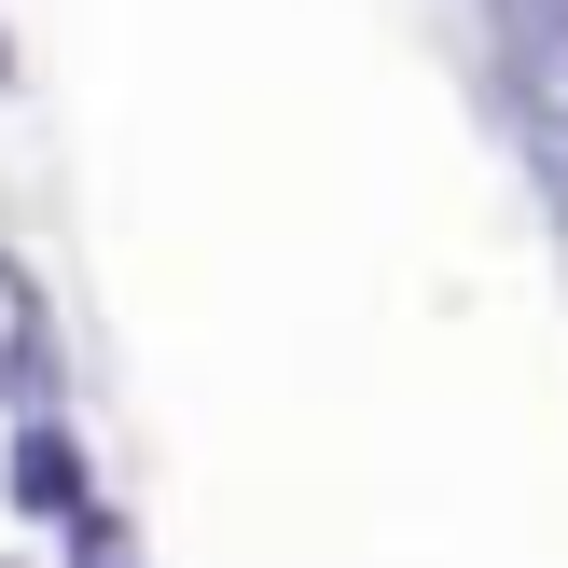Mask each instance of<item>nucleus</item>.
<instances>
[{"label":"nucleus","instance_id":"obj_3","mask_svg":"<svg viewBox=\"0 0 568 568\" xmlns=\"http://www.w3.org/2000/svg\"><path fill=\"white\" fill-rule=\"evenodd\" d=\"M527 125H541V139H568V14L527 42Z\"/></svg>","mask_w":568,"mask_h":568},{"label":"nucleus","instance_id":"obj_1","mask_svg":"<svg viewBox=\"0 0 568 568\" xmlns=\"http://www.w3.org/2000/svg\"><path fill=\"white\" fill-rule=\"evenodd\" d=\"M0 486H14V514H28V527H83V514H98V458H83L70 403H55V416H14V444H0Z\"/></svg>","mask_w":568,"mask_h":568},{"label":"nucleus","instance_id":"obj_4","mask_svg":"<svg viewBox=\"0 0 568 568\" xmlns=\"http://www.w3.org/2000/svg\"><path fill=\"white\" fill-rule=\"evenodd\" d=\"M55 541H70V568H139V527L111 514V499H98L83 527H55Z\"/></svg>","mask_w":568,"mask_h":568},{"label":"nucleus","instance_id":"obj_6","mask_svg":"<svg viewBox=\"0 0 568 568\" xmlns=\"http://www.w3.org/2000/svg\"><path fill=\"white\" fill-rule=\"evenodd\" d=\"M0 568H14V555H0Z\"/></svg>","mask_w":568,"mask_h":568},{"label":"nucleus","instance_id":"obj_2","mask_svg":"<svg viewBox=\"0 0 568 568\" xmlns=\"http://www.w3.org/2000/svg\"><path fill=\"white\" fill-rule=\"evenodd\" d=\"M0 403L55 416V305H42V277H28V250H0Z\"/></svg>","mask_w":568,"mask_h":568},{"label":"nucleus","instance_id":"obj_5","mask_svg":"<svg viewBox=\"0 0 568 568\" xmlns=\"http://www.w3.org/2000/svg\"><path fill=\"white\" fill-rule=\"evenodd\" d=\"M527 14H541V28H555V14H568V0H527Z\"/></svg>","mask_w":568,"mask_h":568}]
</instances>
